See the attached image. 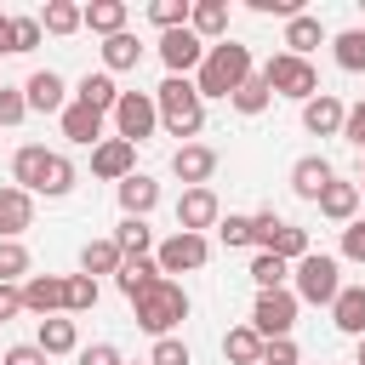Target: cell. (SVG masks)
I'll use <instances>...</instances> for the list:
<instances>
[{"label": "cell", "mask_w": 365, "mask_h": 365, "mask_svg": "<svg viewBox=\"0 0 365 365\" xmlns=\"http://www.w3.org/2000/svg\"><path fill=\"white\" fill-rule=\"evenodd\" d=\"M359 194H365V165H359Z\"/></svg>", "instance_id": "56"}, {"label": "cell", "mask_w": 365, "mask_h": 365, "mask_svg": "<svg viewBox=\"0 0 365 365\" xmlns=\"http://www.w3.org/2000/svg\"><path fill=\"white\" fill-rule=\"evenodd\" d=\"M0 365H51V359H46L34 342H17V348H6V354H0Z\"/></svg>", "instance_id": "51"}, {"label": "cell", "mask_w": 365, "mask_h": 365, "mask_svg": "<svg viewBox=\"0 0 365 365\" xmlns=\"http://www.w3.org/2000/svg\"><path fill=\"white\" fill-rule=\"evenodd\" d=\"M331 51H336V68L365 74V29H342V34L331 40Z\"/></svg>", "instance_id": "36"}, {"label": "cell", "mask_w": 365, "mask_h": 365, "mask_svg": "<svg viewBox=\"0 0 365 365\" xmlns=\"http://www.w3.org/2000/svg\"><path fill=\"white\" fill-rule=\"evenodd\" d=\"M11 314H23V285H0V325Z\"/></svg>", "instance_id": "53"}, {"label": "cell", "mask_w": 365, "mask_h": 365, "mask_svg": "<svg viewBox=\"0 0 365 365\" xmlns=\"http://www.w3.org/2000/svg\"><path fill=\"white\" fill-rule=\"evenodd\" d=\"M160 279H165V274H160V262H154V257H125V268L114 274V285L125 291V302H137V297H143V291H154Z\"/></svg>", "instance_id": "22"}, {"label": "cell", "mask_w": 365, "mask_h": 365, "mask_svg": "<svg viewBox=\"0 0 365 365\" xmlns=\"http://www.w3.org/2000/svg\"><path fill=\"white\" fill-rule=\"evenodd\" d=\"M74 188V165H68V154H51V165H46V182H40V194L46 200H63Z\"/></svg>", "instance_id": "41"}, {"label": "cell", "mask_w": 365, "mask_h": 365, "mask_svg": "<svg viewBox=\"0 0 365 365\" xmlns=\"http://www.w3.org/2000/svg\"><path fill=\"white\" fill-rule=\"evenodd\" d=\"M131 314H137V325L160 342V336H171V331L188 319V291H182L177 279H160L154 291H143V297L131 302Z\"/></svg>", "instance_id": "3"}, {"label": "cell", "mask_w": 365, "mask_h": 365, "mask_svg": "<svg viewBox=\"0 0 365 365\" xmlns=\"http://www.w3.org/2000/svg\"><path fill=\"white\" fill-rule=\"evenodd\" d=\"M57 125H63V137L80 143V148H97V143H103V114L86 108V103H68V108L57 114Z\"/></svg>", "instance_id": "18"}, {"label": "cell", "mask_w": 365, "mask_h": 365, "mask_svg": "<svg viewBox=\"0 0 365 365\" xmlns=\"http://www.w3.org/2000/svg\"><path fill=\"white\" fill-rule=\"evenodd\" d=\"M188 17H194V6H188V0H154V6H148V23H154L160 34L188 29Z\"/></svg>", "instance_id": "39"}, {"label": "cell", "mask_w": 365, "mask_h": 365, "mask_svg": "<svg viewBox=\"0 0 365 365\" xmlns=\"http://www.w3.org/2000/svg\"><path fill=\"white\" fill-rule=\"evenodd\" d=\"M125 268V251L114 245V240H86V251H80V274H120Z\"/></svg>", "instance_id": "28"}, {"label": "cell", "mask_w": 365, "mask_h": 365, "mask_svg": "<svg viewBox=\"0 0 365 365\" xmlns=\"http://www.w3.org/2000/svg\"><path fill=\"white\" fill-rule=\"evenodd\" d=\"M314 205H319V217H331V222H342V228H348V222H354V211H359V182H342V177H336Z\"/></svg>", "instance_id": "26"}, {"label": "cell", "mask_w": 365, "mask_h": 365, "mask_svg": "<svg viewBox=\"0 0 365 365\" xmlns=\"http://www.w3.org/2000/svg\"><path fill=\"white\" fill-rule=\"evenodd\" d=\"M23 97H29L34 114H63V108L74 103L68 86H63V74H51V68H34V74L23 80Z\"/></svg>", "instance_id": "12"}, {"label": "cell", "mask_w": 365, "mask_h": 365, "mask_svg": "<svg viewBox=\"0 0 365 365\" xmlns=\"http://www.w3.org/2000/svg\"><path fill=\"white\" fill-rule=\"evenodd\" d=\"M34 222V194L23 188H0V240H17Z\"/></svg>", "instance_id": "24"}, {"label": "cell", "mask_w": 365, "mask_h": 365, "mask_svg": "<svg viewBox=\"0 0 365 365\" xmlns=\"http://www.w3.org/2000/svg\"><path fill=\"white\" fill-rule=\"evenodd\" d=\"M97 308V279L91 274H68L63 279V314H91Z\"/></svg>", "instance_id": "35"}, {"label": "cell", "mask_w": 365, "mask_h": 365, "mask_svg": "<svg viewBox=\"0 0 365 365\" xmlns=\"http://www.w3.org/2000/svg\"><path fill=\"white\" fill-rule=\"evenodd\" d=\"M160 125V108H154V91H125L120 108H114V137L125 143H148Z\"/></svg>", "instance_id": "7"}, {"label": "cell", "mask_w": 365, "mask_h": 365, "mask_svg": "<svg viewBox=\"0 0 365 365\" xmlns=\"http://www.w3.org/2000/svg\"><path fill=\"white\" fill-rule=\"evenodd\" d=\"M23 308L40 314V319H51V314L63 308V279H57V274H29V279H23Z\"/></svg>", "instance_id": "19"}, {"label": "cell", "mask_w": 365, "mask_h": 365, "mask_svg": "<svg viewBox=\"0 0 365 365\" xmlns=\"http://www.w3.org/2000/svg\"><path fill=\"white\" fill-rule=\"evenodd\" d=\"M148 365H194V359H188V342L182 336H160L154 354H148Z\"/></svg>", "instance_id": "43"}, {"label": "cell", "mask_w": 365, "mask_h": 365, "mask_svg": "<svg viewBox=\"0 0 365 365\" xmlns=\"http://www.w3.org/2000/svg\"><path fill=\"white\" fill-rule=\"evenodd\" d=\"M40 29H46V34H74V29H86V6H74V0H46Z\"/></svg>", "instance_id": "32"}, {"label": "cell", "mask_w": 365, "mask_h": 365, "mask_svg": "<svg viewBox=\"0 0 365 365\" xmlns=\"http://www.w3.org/2000/svg\"><path fill=\"white\" fill-rule=\"evenodd\" d=\"M120 86H114V74L108 68H97V74H80V86H74V103H86V108H97V114H114L120 108Z\"/></svg>", "instance_id": "16"}, {"label": "cell", "mask_w": 365, "mask_h": 365, "mask_svg": "<svg viewBox=\"0 0 365 365\" xmlns=\"http://www.w3.org/2000/svg\"><path fill=\"white\" fill-rule=\"evenodd\" d=\"M262 365H302V354L291 336H274V342H262Z\"/></svg>", "instance_id": "46"}, {"label": "cell", "mask_w": 365, "mask_h": 365, "mask_svg": "<svg viewBox=\"0 0 365 365\" xmlns=\"http://www.w3.org/2000/svg\"><path fill=\"white\" fill-rule=\"evenodd\" d=\"M314 46H325V23H319L314 11L291 17V23H285V51H291V57H308Z\"/></svg>", "instance_id": "27"}, {"label": "cell", "mask_w": 365, "mask_h": 365, "mask_svg": "<svg viewBox=\"0 0 365 365\" xmlns=\"http://www.w3.org/2000/svg\"><path fill=\"white\" fill-rule=\"evenodd\" d=\"M251 74H257V68H251V46H240V40H217V46L205 51L194 86H200V97H234Z\"/></svg>", "instance_id": "1"}, {"label": "cell", "mask_w": 365, "mask_h": 365, "mask_svg": "<svg viewBox=\"0 0 365 365\" xmlns=\"http://www.w3.org/2000/svg\"><path fill=\"white\" fill-rule=\"evenodd\" d=\"M251 279H257V291H285V279H291V262H279V257L257 251V257H251Z\"/></svg>", "instance_id": "38"}, {"label": "cell", "mask_w": 365, "mask_h": 365, "mask_svg": "<svg viewBox=\"0 0 365 365\" xmlns=\"http://www.w3.org/2000/svg\"><path fill=\"white\" fill-rule=\"evenodd\" d=\"M0 51H11V17L0 11Z\"/></svg>", "instance_id": "54"}, {"label": "cell", "mask_w": 365, "mask_h": 365, "mask_svg": "<svg viewBox=\"0 0 365 365\" xmlns=\"http://www.w3.org/2000/svg\"><path fill=\"white\" fill-rule=\"evenodd\" d=\"M80 365H125V359L114 342H91V348H80Z\"/></svg>", "instance_id": "50"}, {"label": "cell", "mask_w": 365, "mask_h": 365, "mask_svg": "<svg viewBox=\"0 0 365 365\" xmlns=\"http://www.w3.org/2000/svg\"><path fill=\"white\" fill-rule=\"evenodd\" d=\"M217 240H222L228 251H240V245H257V234H251V217H222V222H217Z\"/></svg>", "instance_id": "42"}, {"label": "cell", "mask_w": 365, "mask_h": 365, "mask_svg": "<svg viewBox=\"0 0 365 365\" xmlns=\"http://www.w3.org/2000/svg\"><path fill=\"white\" fill-rule=\"evenodd\" d=\"M342 257H348V262H365V217H354V222L342 228Z\"/></svg>", "instance_id": "47"}, {"label": "cell", "mask_w": 365, "mask_h": 365, "mask_svg": "<svg viewBox=\"0 0 365 365\" xmlns=\"http://www.w3.org/2000/svg\"><path fill=\"white\" fill-rule=\"evenodd\" d=\"M188 29H194L205 46L228 40V0H194V17H188Z\"/></svg>", "instance_id": "25"}, {"label": "cell", "mask_w": 365, "mask_h": 365, "mask_svg": "<svg viewBox=\"0 0 365 365\" xmlns=\"http://www.w3.org/2000/svg\"><path fill=\"white\" fill-rule=\"evenodd\" d=\"M331 325L342 331V336H365V285H342V297L331 302Z\"/></svg>", "instance_id": "20"}, {"label": "cell", "mask_w": 365, "mask_h": 365, "mask_svg": "<svg viewBox=\"0 0 365 365\" xmlns=\"http://www.w3.org/2000/svg\"><path fill=\"white\" fill-rule=\"evenodd\" d=\"M314 245H308V228H297V222H279V234H274V245H268V257H279V262H302Z\"/></svg>", "instance_id": "34"}, {"label": "cell", "mask_w": 365, "mask_h": 365, "mask_svg": "<svg viewBox=\"0 0 365 365\" xmlns=\"http://www.w3.org/2000/svg\"><path fill=\"white\" fill-rule=\"evenodd\" d=\"M222 359H228V365H262V336H257L251 325H234V331L222 336Z\"/></svg>", "instance_id": "31"}, {"label": "cell", "mask_w": 365, "mask_h": 365, "mask_svg": "<svg viewBox=\"0 0 365 365\" xmlns=\"http://www.w3.org/2000/svg\"><path fill=\"white\" fill-rule=\"evenodd\" d=\"M205 40L194 34V29H171V34H160V63H165V74H200V63H205Z\"/></svg>", "instance_id": "9"}, {"label": "cell", "mask_w": 365, "mask_h": 365, "mask_svg": "<svg viewBox=\"0 0 365 365\" xmlns=\"http://www.w3.org/2000/svg\"><path fill=\"white\" fill-rule=\"evenodd\" d=\"M125 365H148V359H125Z\"/></svg>", "instance_id": "57"}, {"label": "cell", "mask_w": 365, "mask_h": 365, "mask_svg": "<svg viewBox=\"0 0 365 365\" xmlns=\"http://www.w3.org/2000/svg\"><path fill=\"white\" fill-rule=\"evenodd\" d=\"M342 137H348L354 148H365V103H359V108H348V120H342Z\"/></svg>", "instance_id": "52"}, {"label": "cell", "mask_w": 365, "mask_h": 365, "mask_svg": "<svg viewBox=\"0 0 365 365\" xmlns=\"http://www.w3.org/2000/svg\"><path fill=\"white\" fill-rule=\"evenodd\" d=\"M29 114V97H23V86H0V125H17Z\"/></svg>", "instance_id": "45"}, {"label": "cell", "mask_w": 365, "mask_h": 365, "mask_svg": "<svg viewBox=\"0 0 365 365\" xmlns=\"http://www.w3.org/2000/svg\"><path fill=\"white\" fill-rule=\"evenodd\" d=\"M354 365H365V336H359V348H354Z\"/></svg>", "instance_id": "55"}, {"label": "cell", "mask_w": 365, "mask_h": 365, "mask_svg": "<svg viewBox=\"0 0 365 365\" xmlns=\"http://www.w3.org/2000/svg\"><path fill=\"white\" fill-rule=\"evenodd\" d=\"M342 120H348V108H342L331 91H319V97L302 103V125H308L314 137H342Z\"/></svg>", "instance_id": "17"}, {"label": "cell", "mask_w": 365, "mask_h": 365, "mask_svg": "<svg viewBox=\"0 0 365 365\" xmlns=\"http://www.w3.org/2000/svg\"><path fill=\"white\" fill-rule=\"evenodd\" d=\"M251 234H257V251H268V245H274V234H279V217H274V205L251 217Z\"/></svg>", "instance_id": "49"}, {"label": "cell", "mask_w": 365, "mask_h": 365, "mask_svg": "<svg viewBox=\"0 0 365 365\" xmlns=\"http://www.w3.org/2000/svg\"><path fill=\"white\" fill-rule=\"evenodd\" d=\"M137 63H143L137 34H114V40H103V68H108V74H125V68H137Z\"/></svg>", "instance_id": "33"}, {"label": "cell", "mask_w": 365, "mask_h": 365, "mask_svg": "<svg viewBox=\"0 0 365 365\" xmlns=\"http://www.w3.org/2000/svg\"><path fill=\"white\" fill-rule=\"evenodd\" d=\"M228 103H234L240 114H262V108L274 103V86H268V80H262V68H257V74H251V80H245V86H240Z\"/></svg>", "instance_id": "37"}, {"label": "cell", "mask_w": 365, "mask_h": 365, "mask_svg": "<svg viewBox=\"0 0 365 365\" xmlns=\"http://www.w3.org/2000/svg\"><path fill=\"white\" fill-rule=\"evenodd\" d=\"M245 6H251V11H262V17H285V23H291V17H302V0H245Z\"/></svg>", "instance_id": "48"}, {"label": "cell", "mask_w": 365, "mask_h": 365, "mask_svg": "<svg viewBox=\"0 0 365 365\" xmlns=\"http://www.w3.org/2000/svg\"><path fill=\"white\" fill-rule=\"evenodd\" d=\"M154 108H160V125H165L171 137H200V125H205V97H200V86L182 80V74H165V80L154 86Z\"/></svg>", "instance_id": "2"}, {"label": "cell", "mask_w": 365, "mask_h": 365, "mask_svg": "<svg viewBox=\"0 0 365 365\" xmlns=\"http://www.w3.org/2000/svg\"><path fill=\"white\" fill-rule=\"evenodd\" d=\"M291 279H297V302H336L342 297V262L325 251H308Z\"/></svg>", "instance_id": "5"}, {"label": "cell", "mask_w": 365, "mask_h": 365, "mask_svg": "<svg viewBox=\"0 0 365 365\" xmlns=\"http://www.w3.org/2000/svg\"><path fill=\"white\" fill-rule=\"evenodd\" d=\"M262 80L274 86V97H297V103L319 97V68H314L308 57H291V51H274V57L262 63Z\"/></svg>", "instance_id": "4"}, {"label": "cell", "mask_w": 365, "mask_h": 365, "mask_svg": "<svg viewBox=\"0 0 365 365\" xmlns=\"http://www.w3.org/2000/svg\"><path fill=\"white\" fill-rule=\"evenodd\" d=\"M40 17H11V51H34L40 46Z\"/></svg>", "instance_id": "44"}, {"label": "cell", "mask_w": 365, "mask_h": 365, "mask_svg": "<svg viewBox=\"0 0 365 365\" xmlns=\"http://www.w3.org/2000/svg\"><path fill=\"white\" fill-rule=\"evenodd\" d=\"M154 262H160V274L171 279V274H194V268H205L211 262V245H205V234H171V240H160V251H154Z\"/></svg>", "instance_id": "8"}, {"label": "cell", "mask_w": 365, "mask_h": 365, "mask_svg": "<svg viewBox=\"0 0 365 365\" xmlns=\"http://www.w3.org/2000/svg\"><path fill=\"white\" fill-rule=\"evenodd\" d=\"M154 205H160V182H154L148 171H131V177L120 182V211H125V217H148Z\"/></svg>", "instance_id": "21"}, {"label": "cell", "mask_w": 365, "mask_h": 365, "mask_svg": "<svg viewBox=\"0 0 365 365\" xmlns=\"http://www.w3.org/2000/svg\"><path fill=\"white\" fill-rule=\"evenodd\" d=\"M125 257H148L154 251V228H148V217H120V228L108 234Z\"/></svg>", "instance_id": "30"}, {"label": "cell", "mask_w": 365, "mask_h": 365, "mask_svg": "<svg viewBox=\"0 0 365 365\" xmlns=\"http://www.w3.org/2000/svg\"><path fill=\"white\" fill-rule=\"evenodd\" d=\"M297 291H262L257 297V308H251V331L262 336V342H274V336H291V325H297Z\"/></svg>", "instance_id": "6"}, {"label": "cell", "mask_w": 365, "mask_h": 365, "mask_svg": "<svg viewBox=\"0 0 365 365\" xmlns=\"http://www.w3.org/2000/svg\"><path fill=\"white\" fill-rule=\"evenodd\" d=\"M331 182H336V171H331L325 154H302V160L291 165V194H302V200H319Z\"/></svg>", "instance_id": "15"}, {"label": "cell", "mask_w": 365, "mask_h": 365, "mask_svg": "<svg viewBox=\"0 0 365 365\" xmlns=\"http://www.w3.org/2000/svg\"><path fill=\"white\" fill-rule=\"evenodd\" d=\"M0 86H6V80H0Z\"/></svg>", "instance_id": "59"}, {"label": "cell", "mask_w": 365, "mask_h": 365, "mask_svg": "<svg viewBox=\"0 0 365 365\" xmlns=\"http://www.w3.org/2000/svg\"><path fill=\"white\" fill-rule=\"evenodd\" d=\"M34 348H40L46 359H57V354H74V348H80V331H74V319H63V314L40 319V331H34Z\"/></svg>", "instance_id": "23"}, {"label": "cell", "mask_w": 365, "mask_h": 365, "mask_svg": "<svg viewBox=\"0 0 365 365\" xmlns=\"http://www.w3.org/2000/svg\"><path fill=\"white\" fill-rule=\"evenodd\" d=\"M171 171H177L188 188H211V171H217V148H205V143H182V148L171 154Z\"/></svg>", "instance_id": "13"}, {"label": "cell", "mask_w": 365, "mask_h": 365, "mask_svg": "<svg viewBox=\"0 0 365 365\" xmlns=\"http://www.w3.org/2000/svg\"><path fill=\"white\" fill-rule=\"evenodd\" d=\"M46 165H51V148H40V143H23V148L11 154V188H23V194H40V182H46Z\"/></svg>", "instance_id": "14"}, {"label": "cell", "mask_w": 365, "mask_h": 365, "mask_svg": "<svg viewBox=\"0 0 365 365\" xmlns=\"http://www.w3.org/2000/svg\"><path fill=\"white\" fill-rule=\"evenodd\" d=\"M137 171V143H125V137H103L97 148H91V177H103V182H125Z\"/></svg>", "instance_id": "10"}, {"label": "cell", "mask_w": 365, "mask_h": 365, "mask_svg": "<svg viewBox=\"0 0 365 365\" xmlns=\"http://www.w3.org/2000/svg\"><path fill=\"white\" fill-rule=\"evenodd\" d=\"M86 29L103 34V40L125 34V0H91V6H86Z\"/></svg>", "instance_id": "29"}, {"label": "cell", "mask_w": 365, "mask_h": 365, "mask_svg": "<svg viewBox=\"0 0 365 365\" xmlns=\"http://www.w3.org/2000/svg\"><path fill=\"white\" fill-rule=\"evenodd\" d=\"M17 279H29V251L23 240H0V285H17Z\"/></svg>", "instance_id": "40"}, {"label": "cell", "mask_w": 365, "mask_h": 365, "mask_svg": "<svg viewBox=\"0 0 365 365\" xmlns=\"http://www.w3.org/2000/svg\"><path fill=\"white\" fill-rule=\"evenodd\" d=\"M359 6H365V0H359Z\"/></svg>", "instance_id": "58"}, {"label": "cell", "mask_w": 365, "mask_h": 365, "mask_svg": "<svg viewBox=\"0 0 365 365\" xmlns=\"http://www.w3.org/2000/svg\"><path fill=\"white\" fill-rule=\"evenodd\" d=\"M217 222H222L217 194H211V188H182V200H177V228H182V234H205V228H217Z\"/></svg>", "instance_id": "11"}]
</instances>
